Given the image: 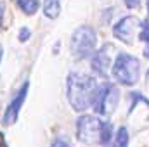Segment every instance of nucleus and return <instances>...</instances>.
Masks as SVG:
<instances>
[{"label": "nucleus", "instance_id": "nucleus-1", "mask_svg": "<svg viewBox=\"0 0 149 147\" xmlns=\"http://www.w3.org/2000/svg\"><path fill=\"white\" fill-rule=\"evenodd\" d=\"M97 83L92 76L83 73H71L68 76V99L74 111H85L92 106L97 92Z\"/></svg>", "mask_w": 149, "mask_h": 147}, {"label": "nucleus", "instance_id": "nucleus-2", "mask_svg": "<svg viewBox=\"0 0 149 147\" xmlns=\"http://www.w3.org/2000/svg\"><path fill=\"white\" fill-rule=\"evenodd\" d=\"M76 133L83 144H90V146L102 144L104 147H108L113 139V126L108 121L85 114L76 121Z\"/></svg>", "mask_w": 149, "mask_h": 147}, {"label": "nucleus", "instance_id": "nucleus-3", "mask_svg": "<svg viewBox=\"0 0 149 147\" xmlns=\"http://www.w3.org/2000/svg\"><path fill=\"white\" fill-rule=\"evenodd\" d=\"M113 76L121 85H127V87L135 85L139 81V76H141L139 59H135L130 54L120 52L118 57L114 59V64H113Z\"/></svg>", "mask_w": 149, "mask_h": 147}, {"label": "nucleus", "instance_id": "nucleus-4", "mask_svg": "<svg viewBox=\"0 0 149 147\" xmlns=\"http://www.w3.org/2000/svg\"><path fill=\"white\" fill-rule=\"evenodd\" d=\"M120 101V92L118 88L109 83V81H104L102 85L97 87V92H95V97L92 101V107L97 114L101 116H109L113 111L116 109V104Z\"/></svg>", "mask_w": 149, "mask_h": 147}, {"label": "nucleus", "instance_id": "nucleus-5", "mask_svg": "<svg viewBox=\"0 0 149 147\" xmlns=\"http://www.w3.org/2000/svg\"><path fill=\"white\" fill-rule=\"evenodd\" d=\"M97 35L90 26H80L71 37V52L76 59H87L94 54Z\"/></svg>", "mask_w": 149, "mask_h": 147}, {"label": "nucleus", "instance_id": "nucleus-6", "mask_svg": "<svg viewBox=\"0 0 149 147\" xmlns=\"http://www.w3.org/2000/svg\"><path fill=\"white\" fill-rule=\"evenodd\" d=\"M139 30H141V21L134 16H127L116 23V26L113 28V35L123 43L132 45L135 42L134 38H139Z\"/></svg>", "mask_w": 149, "mask_h": 147}, {"label": "nucleus", "instance_id": "nucleus-7", "mask_svg": "<svg viewBox=\"0 0 149 147\" xmlns=\"http://www.w3.org/2000/svg\"><path fill=\"white\" fill-rule=\"evenodd\" d=\"M26 95H28V83H24V85L21 87V90L16 94L14 101H12L9 106H7L5 114H3V118H2V123H3L5 126H9V125L16 123V119H17V114H19V111H21L23 104H24V101H26Z\"/></svg>", "mask_w": 149, "mask_h": 147}, {"label": "nucleus", "instance_id": "nucleus-8", "mask_svg": "<svg viewBox=\"0 0 149 147\" xmlns=\"http://www.w3.org/2000/svg\"><path fill=\"white\" fill-rule=\"evenodd\" d=\"M109 47H102L101 50H97L92 57V69L99 76H108V68H109V54H108Z\"/></svg>", "mask_w": 149, "mask_h": 147}, {"label": "nucleus", "instance_id": "nucleus-9", "mask_svg": "<svg viewBox=\"0 0 149 147\" xmlns=\"http://www.w3.org/2000/svg\"><path fill=\"white\" fill-rule=\"evenodd\" d=\"M61 12V3L59 0H43V14L50 19H56Z\"/></svg>", "mask_w": 149, "mask_h": 147}, {"label": "nucleus", "instance_id": "nucleus-10", "mask_svg": "<svg viewBox=\"0 0 149 147\" xmlns=\"http://www.w3.org/2000/svg\"><path fill=\"white\" fill-rule=\"evenodd\" d=\"M128 142H130V135H128L127 126H120V128H118V132H116L114 147H128Z\"/></svg>", "mask_w": 149, "mask_h": 147}, {"label": "nucleus", "instance_id": "nucleus-11", "mask_svg": "<svg viewBox=\"0 0 149 147\" xmlns=\"http://www.w3.org/2000/svg\"><path fill=\"white\" fill-rule=\"evenodd\" d=\"M17 5L23 9V12H24L26 16H31V14H35L38 10L40 2H38V0H17Z\"/></svg>", "mask_w": 149, "mask_h": 147}, {"label": "nucleus", "instance_id": "nucleus-12", "mask_svg": "<svg viewBox=\"0 0 149 147\" xmlns=\"http://www.w3.org/2000/svg\"><path fill=\"white\" fill-rule=\"evenodd\" d=\"M139 40H141V42H146V43H149V23H148V21L141 23V30H139Z\"/></svg>", "mask_w": 149, "mask_h": 147}, {"label": "nucleus", "instance_id": "nucleus-13", "mask_svg": "<svg viewBox=\"0 0 149 147\" xmlns=\"http://www.w3.org/2000/svg\"><path fill=\"white\" fill-rule=\"evenodd\" d=\"M50 147H70V142H68V139H64V137H56L54 142L50 144Z\"/></svg>", "mask_w": 149, "mask_h": 147}, {"label": "nucleus", "instance_id": "nucleus-14", "mask_svg": "<svg viewBox=\"0 0 149 147\" xmlns=\"http://www.w3.org/2000/svg\"><path fill=\"white\" fill-rule=\"evenodd\" d=\"M30 35H31V31H30L26 26H23L21 31H19V40H21V42H28V40H30Z\"/></svg>", "mask_w": 149, "mask_h": 147}, {"label": "nucleus", "instance_id": "nucleus-15", "mask_svg": "<svg viewBox=\"0 0 149 147\" xmlns=\"http://www.w3.org/2000/svg\"><path fill=\"white\" fill-rule=\"evenodd\" d=\"M141 2H142V0H125V5H127L128 9H137V7L141 5Z\"/></svg>", "mask_w": 149, "mask_h": 147}, {"label": "nucleus", "instance_id": "nucleus-16", "mask_svg": "<svg viewBox=\"0 0 149 147\" xmlns=\"http://www.w3.org/2000/svg\"><path fill=\"white\" fill-rule=\"evenodd\" d=\"M0 147H9L5 144V139H3V133H0Z\"/></svg>", "mask_w": 149, "mask_h": 147}, {"label": "nucleus", "instance_id": "nucleus-17", "mask_svg": "<svg viewBox=\"0 0 149 147\" xmlns=\"http://www.w3.org/2000/svg\"><path fill=\"white\" fill-rule=\"evenodd\" d=\"M144 55H146V57H149V43H148V49L144 50Z\"/></svg>", "mask_w": 149, "mask_h": 147}, {"label": "nucleus", "instance_id": "nucleus-18", "mask_svg": "<svg viewBox=\"0 0 149 147\" xmlns=\"http://www.w3.org/2000/svg\"><path fill=\"white\" fill-rule=\"evenodd\" d=\"M0 61H2V47H0Z\"/></svg>", "mask_w": 149, "mask_h": 147}, {"label": "nucleus", "instance_id": "nucleus-19", "mask_svg": "<svg viewBox=\"0 0 149 147\" xmlns=\"http://www.w3.org/2000/svg\"><path fill=\"white\" fill-rule=\"evenodd\" d=\"M148 12H149V0H148Z\"/></svg>", "mask_w": 149, "mask_h": 147}]
</instances>
